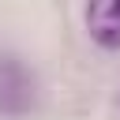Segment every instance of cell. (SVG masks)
Wrapping results in <instances>:
<instances>
[{
    "instance_id": "obj_1",
    "label": "cell",
    "mask_w": 120,
    "mask_h": 120,
    "mask_svg": "<svg viewBox=\"0 0 120 120\" xmlns=\"http://www.w3.org/2000/svg\"><path fill=\"white\" fill-rule=\"evenodd\" d=\"M34 101H38V79L26 68V60L15 52H0V116L22 120L34 112Z\"/></svg>"
},
{
    "instance_id": "obj_2",
    "label": "cell",
    "mask_w": 120,
    "mask_h": 120,
    "mask_svg": "<svg viewBox=\"0 0 120 120\" xmlns=\"http://www.w3.org/2000/svg\"><path fill=\"white\" fill-rule=\"evenodd\" d=\"M86 30L101 49H120V0H86Z\"/></svg>"
}]
</instances>
